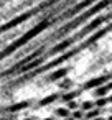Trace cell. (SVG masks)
Instances as JSON below:
<instances>
[{
    "mask_svg": "<svg viewBox=\"0 0 112 120\" xmlns=\"http://www.w3.org/2000/svg\"><path fill=\"white\" fill-rule=\"evenodd\" d=\"M64 105H66V107H68L69 110H74V109H77V107H79V104L76 102V99H73V100H68V102H66Z\"/></svg>",
    "mask_w": 112,
    "mask_h": 120,
    "instance_id": "cell-14",
    "label": "cell"
},
{
    "mask_svg": "<svg viewBox=\"0 0 112 120\" xmlns=\"http://www.w3.org/2000/svg\"><path fill=\"white\" fill-rule=\"evenodd\" d=\"M81 95V89H76V90H66L64 94H59V100L63 102V104H66L68 100H73V99H76V97H79Z\"/></svg>",
    "mask_w": 112,
    "mask_h": 120,
    "instance_id": "cell-6",
    "label": "cell"
},
{
    "mask_svg": "<svg viewBox=\"0 0 112 120\" xmlns=\"http://www.w3.org/2000/svg\"><path fill=\"white\" fill-rule=\"evenodd\" d=\"M112 5V0H97V2H94L91 7H87L84 12H81V13H77L76 17H73V18H69L68 22H64V25L51 36V40H59V38H64V36H68L73 30H76V28H79V26H82L87 20H91L94 15H97V13H100L104 8H107V7H110Z\"/></svg>",
    "mask_w": 112,
    "mask_h": 120,
    "instance_id": "cell-1",
    "label": "cell"
},
{
    "mask_svg": "<svg viewBox=\"0 0 112 120\" xmlns=\"http://www.w3.org/2000/svg\"><path fill=\"white\" fill-rule=\"evenodd\" d=\"M94 2H97V0H77V2H74V4H71L68 8H64L63 10V13L56 18L58 22H68L69 18H73V17H76L77 13H81V12H84L87 7H91Z\"/></svg>",
    "mask_w": 112,
    "mask_h": 120,
    "instance_id": "cell-3",
    "label": "cell"
},
{
    "mask_svg": "<svg viewBox=\"0 0 112 120\" xmlns=\"http://www.w3.org/2000/svg\"><path fill=\"white\" fill-rule=\"evenodd\" d=\"M109 102H107V95H102V97H96V100H94V107H99V109H102V107H105Z\"/></svg>",
    "mask_w": 112,
    "mask_h": 120,
    "instance_id": "cell-11",
    "label": "cell"
},
{
    "mask_svg": "<svg viewBox=\"0 0 112 120\" xmlns=\"http://www.w3.org/2000/svg\"><path fill=\"white\" fill-rule=\"evenodd\" d=\"M74 43H76V41H74V38H73V36H68V38L64 36L59 43H56V45H54V46H53L48 53H46V56H54V54H59V53H63V51L69 49Z\"/></svg>",
    "mask_w": 112,
    "mask_h": 120,
    "instance_id": "cell-4",
    "label": "cell"
},
{
    "mask_svg": "<svg viewBox=\"0 0 112 120\" xmlns=\"http://www.w3.org/2000/svg\"><path fill=\"white\" fill-rule=\"evenodd\" d=\"M58 100H59V94H50V95L43 97L41 100H38V107H46V105H51Z\"/></svg>",
    "mask_w": 112,
    "mask_h": 120,
    "instance_id": "cell-7",
    "label": "cell"
},
{
    "mask_svg": "<svg viewBox=\"0 0 112 120\" xmlns=\"http://www.w3.org/2000/svg\"><path fill=\"white\" fill-rule=\"evenodd\" d=\"M110 115H112V109H110Z\"/></svg>",
    "mask_w": 112,
    "mask_h": 120,
    "instance_id": "cell-17",
    "label": "cell"
},
{
    "mask_svg": "<svg viewBox=\"0 0 112 120\" xmlns=\"http://www.w3.org/2000/svg\"><path fill=\"white\" fill-rule=\"evenodd\" d=\"M107 102H109V104H112V95H109V97H107Z\"/></svg>",
    "mask_w": 112,
    "mask_h": 120,
    "instance_id": "cell-15",
    "label": "cell"
},
{
    "mask_svg": "<svg viewBox=\"0 0 112 120\" xmlns=\"http://www.w3.org/2000/svg\"><path fill=\"white\" fill-rule=\"evenodd\" d=\"M58 86H59V89H61V90H68V89H71V87H73V81H71V79H68V76H66V77H63V79H61V82H59Z\"/></svg>",
    "mask_w": 112,
    "mask_h": 120,
    "instance_id": "cell-10",
    "label": "cell"
},
{
    "mask_svg": "<svg viewBox=\"0 0 112 120\" xmlns=\"http://www.w3.org/2000/svg\"><path fill=\"white\" fill-rule=\"evenodd\" d=\"M107 61H112V56H110V58H107Z\"/></svg>",
    "mask_w": 112,
    "mask_h": 120,
    "instance_id": "cell-16",
    "label": "cell"
},
{
    "mask_svg": "<svg viewBox=\"0 0 112 120\" xmlns=\"http://www.w3.org/2000/svg\"><path fill=\"white\" fill-rule=\"evenodd\" d=\"M100 110H102V109H99V107H92V109H89V110L84 112V118H94V117H99V115H100Z\"/></svg>",
    "mask_w": 112,
    "mask_h": 120,
    "instance_id": "cell-9",
    "label": "cell"
},
{
    "mask_svg": "<svg viewBox=\"0 0 112 120\" xmlns=\"http://www.w3.org/2000/svg\"><path fill=\"white\" fill-rule=\"evenodd\" d=\"M68 74H69V68H59V66H58V69L51 71V72L46 76V81H48V82H56V81H61L63 77H66Z\"/></svg>",
    "mask_w": 112,
    "mask_h": 120,
    "instance_id": "cell-5",
    "label": "cell"
},
{
    "mask_svg": "<svg viewBox=\"0 0 112 120\" xmlns=\"http://www.w3.org/2000/svg\"><path fill=\"white\" fill-rule=\"evenodd\" d=\"M92 107H94V102H92V100H86V102L79 104V109H81L82 112H86V110H89V109H92Z\"/></svg>",
    "mask_w": 112,
    "mask_h": 120,
    "instance_id": "cell-13",
    "label": "cell"
},
{
    "mask_svg": "<svg viewBox=\"0 0 112 120\" xmlns=\"http://www.w3.org/2000/svg\"><path fill=\"white\" fill-rule=\"evenodd\" d=\"M71 118H84V112L77 107V109H74V110H71V115H69Z\"/></svg>",
    "mask_w": 112,
    "mask_h": 120,
    "instance_id": "cell-12",
    "label": "cell"
},
{
    "mask_svg": "<svg viewBox=\"0 0 112 120\" xmlns=\"http://www.w3.org/2000/svg\"><path fill=\"white\" fill-rule=\"evenodd\" d=\"M54 115H56V117H64V118H68V117L71 115V110H69L68 107H56V109H54Z\"/></svg>",
    "mask_w": 112,
    "mask_h": 120,
    "instance_id": "cell-8",
    "label": "cell"
},
{
    "mask_svg": "<svg viewBox=\"0 0 112 120\" xmlns=\"http://www.w3.org/2000/svg\"><path fill=\"white\" fill-rule=\"evenodd\" d=\"M112 20V12H109V13H104V15H94L91 20H87L84 25H82V28L79 30V31H76L74 35H73V38H74V41H79V40H82V38H86L87 35H91L92 31H96L99 26H102V25H105L107 22H110Z\"/></svg>",
    "mask_w": 112,
    "mask_h": 120,
    "instance_id": "cell-2",
    "label": "cell"
}]
</instances>
